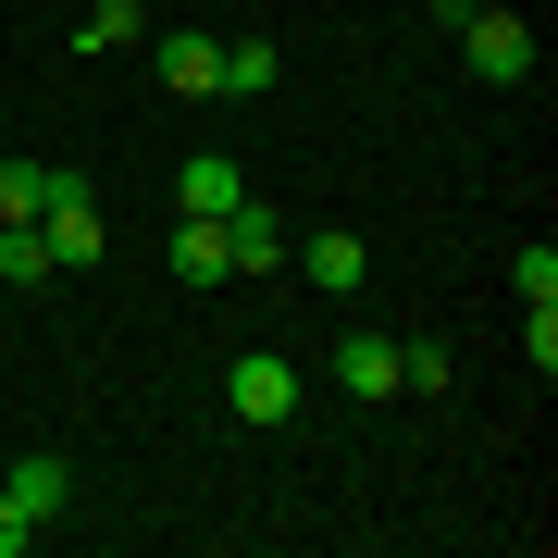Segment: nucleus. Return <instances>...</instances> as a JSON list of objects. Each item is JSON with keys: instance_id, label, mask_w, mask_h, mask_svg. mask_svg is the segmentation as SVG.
<instances>
[{"instance_id": "obj_1", "label": "nucleus", "mask_w": 558, "mask_h": 558, "mask_svg": "<svg viewBox=\"0 0 558 558\" xmlns=\"http://www.w3.org/2000/svg\"><path fill=\"white\" fill-rule=\"evenodd\" d=\"M459 50H472L484 87H521V75H534V25H521V13H472V25H459Z\"/></svg>"}, {"instance_id": "obj_2", "label": "nucleus", "mask_w": 558, "mask_h": 558, "mask_svg": "<svg viewBox=\"0 0 558 558\" xmlns=\"http://www.w3.org/2000/svg\"><path fill=\"white\" fill-rule=\"evenodd\" d=\"M286 260H299L323 299H360V274H373V248H360L348 223H323V236H286Z\"/></svg>"}, {"instance_id": "obj_3", "label": "nucleus", "mask_w": 558, "mask_h": 558, "mask_svg": "<svg viewBox=\"0 0 558 558\" xmlns=\"http://www.w3.org/2000/svg\"><path fill=\"white\" fill-rule=\"evenodd\" d=\"M223 398H236V422H286V410H299V373H286L274 348H248L236 373H223Z\"/></svg>"}, {"instance_id": "obj_4", "label": "nucleus", "mask_w": 558, "mask_h": 558, "mask_svg": "<svg viewBox=\"0 0 558 558\" xmlns=\"http://www.w3.org/2000/svg\"><path fill=\"white\" fill-rule=\"evenodd\" d=\"M38 236H50V260H62V274H87L112 223H100V199H87V186H75V199H50V211H38Z\"/></svg>"}, {"instance_id": "obj_5", "label": "nucleus", "mask_w": 558, "mask_h": 558, "mask_svg": "<svg viewBox=\"0 0 558 558\" xmlns=\"http://www.w3.org/2000/svg\"><path fill=\"white\" fill-rule=\"evenodd\" d=\"M149 62H161V87H174V100H223V38H186V25H174Z\"/></svg>"}, {"instance_id": "obj_6", "label": "nucleus", "mask_w": 558, "mask_h": 558, "mask_svg": "<svg viewBox=\"0 0 558 558\" xmlns=\"http://www.w3.org/2000/svg\"><path fill=\"white\" fill-rule=\"evenodd\" d=\"M87 174H62V161H0V223H38L50 199H75Z\"/></svg>"}, {"instance_id": "obj_7", "label": "nucleus", "mask_w": 558, "mask_h": 558, "mask_svg": "<svg viewBox=\"0 0 558 558\" xmlns=\"http://www.w3.org/2000/svg\"><path fill=\"white\" fill-rule=\"evenodd\" d=\"M0 497H13L25 521H50L62 497H75V472H62V459H50V447H25V459H13V472H0Z\"/></svg>"}, {"instance_id": "obj_8", "label": "nucleus", "mask_w": 558, "mask_h": 558, "mask_svg": "<svg viewBox=\"0 0 558 558\" xmlns=\"http://www.w3.org/2000/svg\"><path fill=\"white\" fill-rule=\"evenodd\" d=\"M174 199L199 211V223H223V211L248 199V186H236V161H223V149H186V174H174Z\"/></svg>"}, {"instance_id": "obj_9", "label": "nucleus", "mask_w": 558, "mask_h": 558, "mask_svg": "<svg viewBox=\"0 0 558 558\" xmlns=\"http://www.w3.org/2000/svg\"><path fill=\"white\" fill-rule=\"evenodd\" d=\"M336 385L348 398H398V336H336Z\"/></svg>"}, {"instance_id": "obj_10", "label": "nucleus", "mask_w": 558, "mask_h": 558, "mask_svg": "<svg viewBox=\"0 0 558 558\" xmlns=\"http://www.w3.org/2000/svg\"><path fill=\"white\" fill-rule=\"evenodd\" d=\"M223 260H236V274H274V260H286V223H260L236 199V211H223Z\"/></svg>"}, {"instance_id": "obj_11", "label": "nucleus", "mask_w": 558, "mask_h": 558, "mask_svg": "<svg viewBox=\"0 0 558 558\" xmlns=\"http://www.w3.org/2000/svg\"><path fill=\"white\" fill-rule=\"evenodd\" d=\"M223 274H236V260H223V223L186 211V223H174V286H223Z\"/></svg>"}, {"instance_id": "obj_12", "label": "nucleus", "mask_w": 558, "mask_h": 558, "mask_svg": "<svg viewBox=\"0 0 558 558\" xmlns=\"http://www.w3.org/2000/svg\"><path fill=\"white\" fill-rule=\"evenodd\" d=\"M62 260H50V236L38 223H0V286H50Z\"/></svg>"}, {"instance_id": "obj_13", "label": "nucleus", "mask_w": 558, "mask_h": 558, "mask_svg": "<svg viewBox=\"0 0 558 558\" xmlns=\"http://www.w3.org/2000/svg\"><path fill=\"white\" fill-rule=\"evenodd\" d=\"M274 75H286V50H274V38H223V87H236V100H260Z\"/></svg>"}, {"instance_id": "obj_14", "label": "nucleus", "mask_w": 558, "mask_h": 558, "mask_svg": "<svg viewBox=\"0 0 558 558\" xmlns=\"http://www.w3.org/2000/svg\"><path fill=\"white\" fill-rule=\"evenodd\" d=\"M137 25H149L137 0H87V25H75V50H124V38H137Z\"/></svg>"}, {"instance_id": "obj_15", "label": "nucleus", "mask_w": 558, "mask_h": 558, "mask_svg": "<svg viewBox=\"0 0 558 558\" xmlns=\"http://www.w3.org/2000/svg\"><path fill=\"white\" fill-rule=\"evenodd\" d=\"M521 360H534V373H558V299H521Z\"/></svg>"}, {"instance_id": "obj_16", "label": "nucleus", "mask_w": 558, "mask_h": 558, "mask_svg": "<svg viewBox=\"0 0 558 558\" xmlns=\"http://www.w3.org/2000/svg\"><path fill=\"white\" fill-rule=\"evenodd\" d=\"M398 385H422V398H435V385H447V336H410V348H398Z\"/></svg>"}, {"instance_id": "obj_17", "label": "nucleus", "mask_w": 558, "mask_h": 558, "mask_svg": "<svg viewBox=\"0 0 558 558\" xmlns=\"http://www.w3.org/2000/svg\"><path fill=\"white\" fill-rule=\"evenodd\" d=\"M25 546H38V521H25L13 497H0V558H25Z\"/></svg>"}]
</instances>
